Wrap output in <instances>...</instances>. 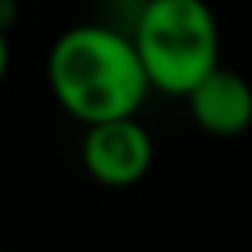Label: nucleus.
I'll use <instances>...</instances> for the list:
<instances>
[{"mask_svg": "<svg viewBox=\"0 0 252 252\" xmlns=\"http://www.w3.org/2000/svg\"><path fill=\"white\" fill-rule=\"evenodd\" d=\"M0 252H4V249H0Z\"/></svg>", "mask_w": 252, "mask_h": 252, "instance_id": "7", "label": "nucleus"}, {"mask_svg": "<svg viewBox=\"0 0 252 252\" xmlns=\"http://www.w3.org/2000/svg\"><path fill=\"white\" fill-rule=\"evenodd\" d=\"M183 100L197 128H204L207 135L235 138L252 125V83L242 73L224 69L221 63L204 80H197Z\"/></svg>", "mask_w": 252, "mask_h": 252, "instance_id": "4", "label": "nucleus"}, {"mask_svg": "<svg viewBox=\"0 0 252 252\" xmlns=\"http://www.w3.org/2000/svg\"><path fill=\"white\" fill-rule=\"evenodd\" d=\"M7 66H11V49H7V35L0 32V83L7 76Z\"/></svg>", "mask_w": 252, "mask_h": 252, "instance_id": "6", "label": "nucleus"}, {"mask_svg": "<svg viewBox=\"0 0 252 252\" xmlns=\"http://www.w3.org/2000/svg\"><path fill=\"white\" fill-rule=\"evenodd\" d=\"M18 7H14V0H0V32H7V25L14 21Z\"/></svg>", "mask_w": 252, "mask_h": 252, "instance_id": "5", "label": "nucleus"}, {"mask_svg": "<svg viewBox=\"0 0 252 252\" xmlns=\"http://www.w3.org/2000/svg\"><path fill=\"white\" fill-rule=\"evenodd\" d=\"M128 38L149 90L166 97H187L221 63V28L207 0H145Z\"/></svg>", "mask_w": 252, "mask_h": 252, "instance_id": "2", "label": "nucleus"}, {"mask_svg": "<svg viewBox=\"0 0 252 252\" xmlns=\"http://www.w3.org/2000/svg\"><path fill=\"white\" fill-rule=\"evenodd\" d=\"M152 156H156L152 135L135 114L87 125V135L80 145V159L90 180L114 190L135 187L138 180H145V173L152 169Z\"/></svg>", "mask_w": 252, "mask_h": 252, "instance_id": "3", "label": "nucleus"}, {"mask_svg": "<svg viewBox=\"0 0 252 252\" xmlns=\"http://www.w3.org/2000/svg\"><path fill=\"white\" fill-rule=\"evenodd\" d=\"M45 73L59 107L80 125L131 118L149 97L131 38L107 25L66 28L49 49Z\"/></svg>", "mask_w": 252, "mask_h": 252, "instance_id": "1", "label": "nucleus"}]
</instances>
